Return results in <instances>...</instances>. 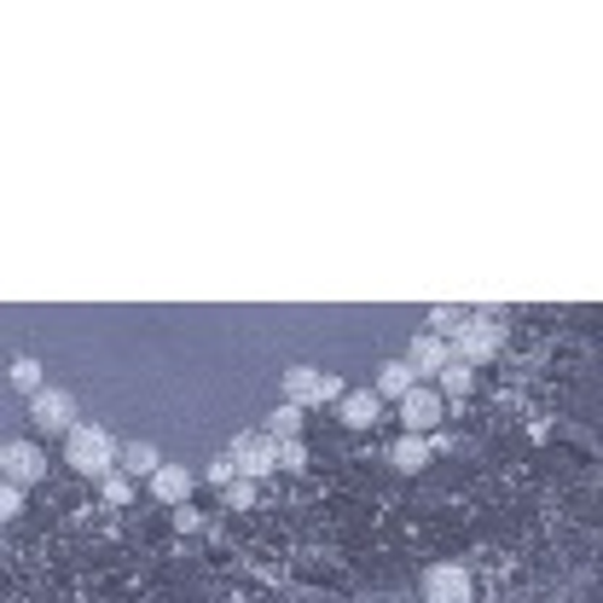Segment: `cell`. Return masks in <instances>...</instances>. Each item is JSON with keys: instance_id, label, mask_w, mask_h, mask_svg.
I'll list each match as a JSON object with an SVG mask.
<instances>
[{"instance_id": "cell-2", "label": "cell", "mask_w": 603, "mask_h": 603, "mask_svg": "<svg viewBox=\"0 0 603 603\" xmlns=\"http://www.w3.org/2000/svg\"><path fill=\"white\" fill-rule=\"evenodd\" d=\"M499 349H505V326H499L493 314H470L465 331L453 337V354L465 360V366H481V360H493Z\"/></svg>"}, {"instance_id": "cell-5", "label": "cell", "mask_w": 603, "mask_h": 603, "mask_svg": "<svg viewBox=\"0 0 603 603\" xmlns=\"http://www.w3.org/2000/svg\"><path fill=\"white\" fill-rule=\"evenodd\" d=\"M424 603H470V569L465 562H430L424 569Z\"/></svg>"}, {"instance_id": "cell-14", "label": "cell", "mask_w": 603, "mask_h": 603, "mask_svg": "<svg viewBox=\"0 0 603 603\" xmlns=\"http://www.w3.org/2000/svg\"><path fill=\"white\" fill-rule=\"evenodd\" d=\"M123 470L128 476H157V470H163V458H157L151 441H128V447H123Z\"/></svg>"}, {"instance_id": "cell-8", "label": "cell", "mask_w": 603, "mask_h": 603, "mask_svg": "<svg viewBox=\"0 0 603 603\" xmlns=\"http://www.w3.org/2000/svg\"><path fill=\"white\" fill-rule=\"evenodd\" d=\"M407 360L418 366V377H430V372L441 377V372H447L458 354H453V343H447V337H435V331H418V337H412V349H407Z\"/></svg>"}, {"instance_id": "cell-6", "label": "cell", "mask_w": 603, "mask_h": 603, "mask_svg": "<svg viewBox=\"0 0 603 603\" xmlns=\"http://www.w3.org/2000/svg\"><path fill=\"white\" fill-rule=\"evenodd\" d=\"M30 418H35V424H42V430H76V424H82V418H76V395L70 389H42V395H30Z\"/></svg>"}, {"instance_id": "cell-4", "label": "cell", "mask_w": 603, "mask_h": 603, "mask_svg": "<svg viewBox=\"0 0 603 603\" xmlns=\"http://www.w3.org/2000/svg\"><path fill=\"white\" fill-rule=\"evenodd\" d=\"M0 476H7L12 488H30V481L47 476V453L35 447V441H7V447H0Z\"/></svg>"}, {"instance_id": "cell-11", "label": "cell", "mask_w": 603, "mask_h": 603, "mask_svg": "<svg viewBox=\"0 0 603 603\" xmlns=\"http://www.w3.org/2000/svg\"><path fill=\"white\" fill-rule=\"evenodd\" d=\"M192 481H197V476H192L186 465H163V470L151 476V493L163 499V505H180V511H186V499H192Z\"/></svg>"}, {"instance_id": "cell-1", "label": "cell", "mask_w": 603, "mask_h": 603, "mask_svg": "<svg viewBox=\"0 0 603 603\" xmlns=\"http://www.w3.org/2000/svg\"><path fill=\"white\" fill-rule=\"evenodd\" d=\"M65 465L76 476H99V481H105L111 470H123V447L111 441L105 424H88V418H82V424L65 435Z\"/></svg>"}, {"instance_id": "cell-21", "label": "cell", "mask_w": 603, "mask_h": 603, "mask_svg": "<svg viewBox=\"0 0 603 603\" xmlns=\"http://www.w3.org/2000/svg\"><path fill=\"white\" fill-rule=\"evenodd\" d=\"M134 493V481H128V470H111L105 476V499H111V505H123V499Z\"/></svg>"}, {"instance_id": "cell-12", "label": "cell", "mask_w": 603, "mask_h": 603, "mask_svg": "<svg viewBox=\"0 0 603 603\" xmlns=\"http://www.w3.org/2000/svg\"><path fill=\"white\" fill-rule=\"evenodd\" d=\"M319 389H326V372H319V366H291L285 372V400H291V407L319 400Z\"/></svg>"}, {"instance_id": "cell-7", "label": "cell", "mask_w": 603, "mask_h": 603, "mask_svg": "<svg viewBox=\"0 0 603 603\" xmlns=\"http://www.w3.org/2000/svg\"><path fill=\"white\" fill-rule=\"evenodd\" d=\"M400 424H407V435H424V430H435V424H441V389L418 384L407 400H400Z\"/></svg>"}, {"instance_id": "cell-18", "label": "cell", "mask_w": 603, "mask_h": 603, "mask_svg": "<svg viewBox=\"0 0 603 603\" xmlns=\"http://www.w3.org/2000/svg\"><path fill=\"white\" fill-rule=\"evenodd\" d=\"M476 389V366H465V360H453L447 372H441V395H470Z\"/></svg>"}, {"instance_id": "cell-19", "label": "cell", "mask_w": 603, "mask_h": 603, "mask_svg": "<svg viewBox=\"0 0 603 603\" xmlns=\"http://www.w3.org/2000/svg\"><path fill=\"white\" fill-rule=\"evenodd\" d=\"M209 481H215V488H232V481H238L232 453H215V458H209Z\"/></svg>"}, {"instance_id": "cell-3", "label": "cell", "mask_w": 603, "mask_h": 603, "mask_svg": "<svg viewBox=\"0 0 603 603\" xmlns=\"http://www.w3.org/2000/svg\"><path fill=\"white\" fill-rule=\"evenodd\" d=\"M232 465L244 481H261V476H273L278 470V441L268 430H244V435H232Z\"/></svg>"}, {"instance_id": "cell-16", "label": "cell", "mask_w": 603, "mask_h": 603, "mask_svg": "<svg viewBox=\"0 0 603 603\" xmlns=\"http://www.w3.org/2000/svg\"><path fill=\"white\" fill-rule=\"evenodd\" d=\"M12 384L24 389V395H42V389H47V377H42V360H35V354H18V360H12Z\"/></svg>"}, {"instance_id": "cell-10", "label": "cell", "mask_w": 603, "mask_h": 603, "mask_svg": "<svg viewBox=\"0 0 603 603\" xmlns=\"http://www.w3.org/2000/svg\"><path fill=\"white\" fill-rule=\"evenodd\" d=\"M418 389V366L412 360H384V366H377V395L384 400H407Z\"/></svg>"}, {"instance_id": "cell-13", "label": "cell", "mask_w": 603, "mask_h": 603, "mask_svg": "<svg viewBox=\"0 0 603 603\" xmlns=\"http://www.w3.org/2000/svg\"><path fill=\"white\" fill-rule=\"evenodd\" d=\"M389 465L395 470H424L430 465V441L424 435H400L395 447H389Z\"/></svg>"}, {"instance_id": "cell-15", "label": "cell", "mask_w": 603, "mask_h": 603, "mask_svg": "<svg viewBox=\"0 0 603 603\" xmlns=\"http://www.w3.org/2000/svg\"><path fill=\"white\" fill-rule=\"evenodd\" d=\"M261 430H268L273 441H302V407H291V400H285V407H273Z\"/></svg>"}, {"instance_id": "cell-20", "label": "cell", "mask_w": 603, "mask_h": 603, "mask_svg": "<svg viewBox=\"0 0 603 603\" xmlns=\"http://www.w3.org/2000/svg\"><path fill=\"white\" fill-rule=\"evenodd\" d=\"M227 505H232V511H250V505H255V481H244V476H238L232 488H227Z\"/></svg>"}, {"instance_id": "cell-17", "label": "cell", "mask_w": 603, "mask_h": 603, "mask_svg": "<svg viewBox=\"0 0 603 603\" xmlns=\"http://www.w3.org/2000/svg\"><path fill=\"white\" fill-rule=\"evenodd\" d=\"M465 308H447V302H441V308H430V326H435V337H447V343H453V337L458 331H465Z\"/></svg>"}, {"instance_id": "cell-23", "label": "cell", "mask_w": 603, "mask_h": 603, "mask_svg": "<svg viewBox=\"0 0 603 603\" xmlns=\"http://www.w3.org/2000/svg\"><path fill=\"white\" fill-rule=\"evenodd\" d=\"M18 511H24V488L7 481V488H0V516H18Z\"/></svg>"}, {"instance_id": "cell-9", "label": "cell", "mask_w": 603, "mask_h": 603, "mask_svg": "<svg viewBox=\"0 0 603 603\" xmlns=\"http://www.w3.org/2000/svg\"><path fill=\"white\" fill-rule=\"evenodd\" d=\"M337 412H343L349 430H372L377 418H384V395H377V389H349V400Z\"/></svg>"}, {"instance_id": "cell-22", "label": "cell", "mask_w": 603, "mask_h": 603, "mask_svg": "<svg viewBox=\"0 0 603 603\" xmlns=\"http://www.w3.org/2000/svg\"><path fill=\"white\" fill-rule=\"evenodd\" d=\"M278 465L302 470V465H308V447H302V441H278Z\"/></svg>"}]
</instances>
